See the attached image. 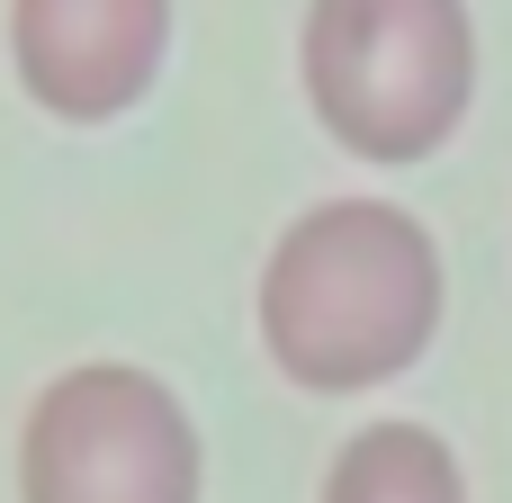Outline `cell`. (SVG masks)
Returning <instances> with one entry per match:
<instances>
[{
    "mask_svg": "<svg viewBox=\"0 0 512 503\" xmlns=\"http://www.w3.org/2000/svg\"><path fill=\"white\" fill-rule=\"evenodd\" d=\"M315 503H468V477H459V459H450V441L432 423L378 414L333 450Z\"/></svg>",
    "mask_w": 512,
    "mask_h": 503,
    "instance_id": "obj_5",
    "label": "cell"
},
{
    "mask_svg": "<svg viewBox=\"0 0 512 503\" xmlns=\"http://www.w3.org/2000/svg\"><path fill=\"white\" fill-rule=\"evenodd\" d=\"M198 486V423L135 360H81L27 405L18 503H198Z\"/></svg>",
    "mask_w": 512,
    "mask_h": 503,
    "instance_id": "obj_3",
    "label": "cell"
},
{
    "mask_svg": "<svg viewBox=\"0 0 512 503\" xmlns=\"http://www.w3.org/2000/svg\"><path fill=\"white\" fill-rule=\"evenodd\" d=\"M450 306L441 243L396 198H315L261 261V351L306 396H360L405 378Z\"/></svg>",
    "mask_w": 512,
    "mask_h": 503,
    "instance_id": "obj_1",
    "label": "cell"
},
{
    "mask_svg": "<svg viewBox=\"0 0 512 503\" xmlns=\"http://www.w3.org/2000/svg\"><path fill=\"white\" fill-rule=\"evenodd\" d=\"M297 63L324 135L360 162H423L432 144H450L477 90L459 0H315Z\"/></svg>",
    "mask_w": 512,
    "mask_h": 503,
    "instance_id": "obj_2",
    "label": "cell"
},
{
    "mask_svg": "<svg viewBox=\"0 0 512 503\" xmlns=\"http://www.w3.org/2000/svg\"><path fill=\"white\" fill-rule=\"evenodd\" d=\"M162 45H171V0H9L18 81L72 126L135 108L162 72Z\"/></svg>",
    "mask_w": 512,
    "mask_h": 503,
    "instance_id": "obj_4",
    "label": "cell"
}]
</instances>
